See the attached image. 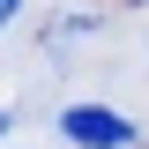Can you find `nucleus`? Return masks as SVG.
Returning a JSON list of instances; mask_svg holds the SVG:
<instances>
[{
	"label": "nucleus",
	"instance_id": "obj_3",
	"mask_svg": "<svg viewBox=\"0 0 149 149\" xmlns=\"http://www.w3.org/2000/svg\"><path fill=\"white\" fill-rule=\"evenodd\" d=\"M0 134H15V112H8V104H0Z\"/></svg>",
	"mask_w": 149,
	"mask_h": 149
},
{
	"label": "nucleus",
	"instance_id": "obj_1",
	"mask_svg": "<svg viewBox=\"0 0 149 149\" xmlns=\"http://www.w3.org/2000/svg\"><path fill=\"white\" fill-rule=\"evenodd\" d=\"M60 134L74 149H134V127L119 112H104V104H67L60 112Z\"/></svg>",
	"mask_w": 149,
	"mask_h": 149
},
{
	"label": "nucleus",
	"instance_id": "obj_2",
	"mask_svg": "<svg viewBox=\"0 0 149 149\" xmlns=\"http://www.w3.org/2000/svg\"><path fill=\"white\" fill-rule=\"evenodd\" d=\"M22 15V0H0V30H8V22H15Z\"/></svg>",
	"mask_w": 149,
	"mask_h": 149
}]
</instances>
